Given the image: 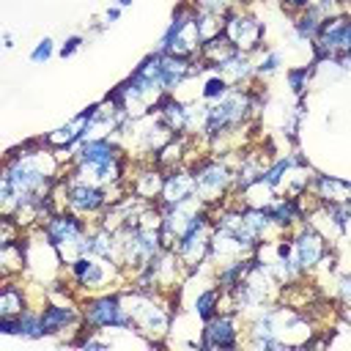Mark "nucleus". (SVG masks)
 I'll list each match as a JSON object with an SVG mask.
<instances>
[{"mask_svg": "<svg viewBox=\"0 0 351 351\" xmlns=\"http://www.w3.org/2000/svg\"><path fill=\"white\" fill-rule=\"evenodd\" d=\"M52 55H55V41H52L49 36H44V38L33 47V52H30V63H47Z\"/></svg>", "mask_w": 351, "mask_h": 351, "instance_id": "obj_38", "label": "nucleus"}, {"mask_svg": "<svg viewBox=\"0 0 351 351\" xmlns=\"http://www.w3.org/2000/svg\"><path fill=\"white\" fill-rule=\"evenodd\" d=\"M225 30L222 36L247 55H255L266 47V22L252 11V5H230L225 14Z\"/></svg>", "mask_w": 351, "mask_h": 351, "instance_id": "obj_7", "label": "nucleus"}, {"mask_svg": "<svg viewBox=\"0 0 351 351\" xmlns=\"http://www.w3.org/2000/svg\"><path fill=\"white\" fill-rule=\"evenodd\" d=\"M112 3L121 5V8H129V5H132V0H112Z\"/></svg>", "mask_w": 351, "mask_h": 351, "instance_id": "obj_43", "label": "nucleus"}, {"mask_svg": "<svg viewBox=\"0 0 351 351\" xmlns=\"http://www.w3.org/2000/svg\"><path fill=\"white\" fill-rule=\"evenodd\" d=\"M27 247H30L27 233L22 239L0 247V274L3 277H22V274H27Z\"/></svg>", "mask_w": 351, "mask_h": 351, "instance_id": "obj_24", "label": "nucleus"}, {"mask_svg": "<svg viewBox=\"0 0 351 351\" xmlns=\"http://www.w3.org/2000/svg\"><path fill=\"white\" fill-rule=\"evenodd\" d=\"M250 121H258L252 112V99H250V85L247 88H230L225 96L208 104V123H206V137L225 134L233 129L247 126Z\"/></svg>", "mask_w": 351, "mask_h": 351, "instance_id": "obj_6", "label": "nucleus"}, {"mask_svg": "<svg viewBox=\"0 0 351 351\" xmlns=\"http://www.w3.org/2000/svg\"><path fill=\"white\" fill-rule=\"evenodd\" d=\"M192 173H195L197 197L206 206H219L236 192V170L230 156L200 154L197 159H192Z\"/></svg>", "mask_w": 351, "mask_h": 351, "instance_id": "obj_3", "label": "nucleus"}, {"mask_svg": "<svg viewBox=\"0 0 351 351\" xmlns=\"http://www.w3.org/2000/svg\"><path fill=\"white\" fill-rule=\"evenodd\" d=\"M250 263H252V255H250V258H241V261H236V263H228V266L214 269V282H217L222 291L233 288L236 282H241V280H244V274H247Z\"/></svg>", "mask_w": 351, "mask_h": 351, "instance_id": "obj_32", "label": "nucleus"}, {"mask_svg": "<svg viewBox=\"0 0 351 351\" xmlns=\"http://www.w3.org/2000/svg\"><path fill=\"white\" fill-rule=\"evenodd\" d=\"M324 19H326V14L313 3L310 8H304L302 14H296V16L291 19V36H293L299 44L313 47V41H315V36H318Z\"/></svg>", "mask_w": 351, "mask_h": 351, "instance_id": "obj_25", "label": "nucleus"}, {"mask_svg": "<svg viewBox=\"0 0 351 351\" xmlns=\"http://www.w3.org/2000/svg\"><path fill=\"white\" fill-rule=\"evenodd\" d=\"M41 324H44V335H63L66 329H82V307L80 302H47L41 304Z\"/></svg>", "mask_w": 351, "mask_h": 351, "instance_id": "obj_16", "label": "nucleus"}, {"mask_svg": "<svg viewBox=\"0 0 351 351\" xmlns=\"http://www.w3.org/2000/svg\"><path fill=\"white\" fill-rule=\"evenodd\" d=\"M192 197H197L192 165H178V167L165 170V186H162V195H159L156 203L176 206V203H184V200H192Z\"/></svg>", "mask_w": 351, "mask_h": 351, "instance_id": "obj_17", "label": "nucleus"}, {"mask_svg": "<svg viewBox=\"0 0 351 351\" xmlns=\"http://www.w3.org/2000/svg\"><path fill=\"white\" fill-rule=\"evenodd\" d=\"M154 112L159 115V121L173 132V134H186V99L176 96V93H165Z\"/></svg>", "mask_w": 351, "mask_h": 351, "instance_id": "obj_22", "label": "nucleus"}, {"mask_svg": "<svg viewBox=\"0 0 351 351\" xmlns=\"http://www.w3.org/2000/svg\"><path fill=\"white\" fill-rule=\"evenodd\" d=\"M71 285L77 288L80 296H90V293H101V291H112V288H123L129 285V277L123 274V269L115 261L99 258V255H85L77 263H71L66 269Z\"/></svg>", "mask_w": 351, "mask_h": 351, "instance_id": "obj_4", "label": "nucleus"}, {"mask_svg": "<svg viewBox=\"0 0 351 351\" xmlns=\"http://www.w3.org/2000/svg\"><path fill=\"white\" fill-rule=\"evenodd\" d=\"M277 3H280V8H282V11H285L291 19H293L296 14H302L304 8H310L315 0H277Z\"/></svg>", "mask_w": 351, "mask_h": 351, "instance_id": "obj_39", "label": "nucleus"}, {"mask_svg": "<svg viewBox=\"0 0 351 351\" xmlns=\"http://www.w3.org/2000/svg\"><path fill=\"white\" fill-rule=\"evenodd\" d=\"M310 192L326 203V206H335V203H348L351 200V181L348 178H340V176H329V173H318L313 176L310 181Z\"/></svg>", "mask_w": 351, "mask_h": 351, "instance_id": "obj_21", "label": "nucleus"}, {"mask_svg": "<svg viewBox=\"0 0 351 351\" xmlns=\"http://www.w3.org/2000/svg\"><path fill=\"white\" fill-rule=\"evenodd\" d=\"M19 318V337L22 340H41V337H47L44 335V324H41V307H27L22 315H16Z\"/></svg>", "mask_w": 351, "mask_h": 351, "instance_id": "obj_34", "label": "nucleus"}, {"mask_svg": "<svg viewBox=\"0 0 351 351\" xmlns=\"http://www.w3.org/2000/svg\"><path fill=\"white\" fill-rule=\"evenodd\" d=\"M244 335V318L239 313H228L219 310L217 315H211L203 326H200V337H197V348L206 351H219V348H239Z\"/></svg>", "mask_w": 351, "mask_h": 351, "instance_id": "obj_9", "label": "nucleus"}, {"mask_svg": "<svg viewBox=\"0 0 351 351\" xmlns=\"http://www.w3.org/2000/svg\"><path fill=\"white\" fill-rule=\"evenodd\" d=\"M219 299H222V288H219L217 282H208V285L192 299L189 310H192V315H195L200 324H206L211 315L219 313Z\"/></svg>", "mask_w": 351, "mask_h": 351, "instance_id": "obj_27", "label": "nucleus"}, {"mask_svg": "<svg viewBox=\"0 0 351 351\" xmlns=\"http://www.w3.org/2000/svg\"><path fill=\"white\" fill-rule=\"evenodd\" d=\"M241 5H252V3H266V0H239Z\"/></svg>", "mask_w": 351, "mask_h": 351, "instance_id": "obj_44", "label": "nucleus"}, {"mask_svg": "<svg viewBox=\"0 0 351 351\" xmlns=\"http://www.w3.org/2000/svg\"><path fill=\"white\" fill-rule=\"evenodd\" d=\"M126 184L134 197H140L145 203H156L162 195V186H165V170L151 159H132Z\"/></svg>", "mask_w": 351, "mask_h": 351, "instance_id": "obj_14", "label": "nucleus"}, {"mask_svg": "<svg viewBox=\"0 0 351 351\" xmlns=\"http://www.w3.org/2000/svg\"><path fill=\"white\" fill-rule=\"evenodd\" d=\"M266 211H269V217L274 219V225H277L285 236H288L299 222H304V211H302L299 200L291 197V195H277Z\"/></svg>", "mask_w": 351, "mask_h": 351, "instance_id": "obj_23", "label": "nucleus"}, {"mask_svg": "<svg viewBox=\"0 0 351 351\" xmlns=\"http://www.w3.org/2000/svg\"><path fill=\"white\" fill-rule=\"evenodd\" d=\"M315 69H318V66L310 60V66H291V69L285 71V82H288V88H291V93H293L296 99H304Z\"/></svg>", "mask_w": 351, "mask_h": 351, "instance_id": "obj_33", "label": "nucleus"}, {"mask_svg": "<svg viewBox=\"0 0 351 351\" xmlns=\"http://www.w3.org/2000/svg\"><path fill=\"white\" fill-rule=\"evenodd\" d=\"M63 178H66V208L90 219V222H96L99 214L110 206L107 203V189L96 186V184H88V181H80V178H71L66 173H63Z\"/></svg>", "mask_w": 351, "mask_h": 351, "instance_id": "obj_10", "label": "nucleus"}, {"mask_svg": "<svg viewBox=\"0 0 351 351\" xmlns=\"http://www.w3.org/2000/svg\"><path fill=\"white\" fill-rule=\"evenodd\" d=\"M233 52H236V47H233L225 36H217V38L203 41V47H200V52H197V60L206 66V71H214V69H217L222 60H228Z\"/></svg>", "mask_w": 351, "mask_h": 351, "instance_id": "obj_28", "label": "nucleus"}, {"mask_svg": "<svg viewBox=\"0 0 351 351\" xmlns=\"http://www.w3.org/2000/svg\"><path fill=\"white\" fill-rule=\"evenodd\" d=\"M82 41H85V38H82V36H77V33H74V36H69V38H66V41L58 47V55H60L63 60H66V58H71V55H74V52L82 47Z\"/></svg>", "mask_w": 351, "mask_h": 351, "instance_id": "obj_40", "label": "nucleus"}, {"mask_svg": "<svg viewBox=\"0 0 351 351\" xmlns=\"http://www.w3.org/2000/svg\"><path fill=\"white\" fill-rule=\"evenodd\" d=\"M348 14L346 11H337V14H329L324 22H321V30L313 41V63H332L340 49H343V36H346V27H348Z\"/></svg>", "mask_w": 351, "mask_h": 351, "instance_id": "obj_12", "label": "nucleus"}, {"mask_svg": "<svg viewBox=\"0 0 351 351\" xmlns=\"http://www.w3.org/2000/svg\"><path fill=\"white\" fill-rule=\"evenodd\" d=\"M214 71H217L219 77H225V82L233 85V88H247V85L258 82V80H255V58L247 55V52H239V49H236L228 60H222Z\"/></svg>", "mask_w": 351, "mask_h": 351, "instance_id": "obj_20", "label": "nucleus"}, {"mask_svg": "<svg viewBox=\"0 0 351 351\" xmlns=\"http://www.w3.org/2000/svg\"><path fill=\"white\" fill-rule=\"evenodd\" d=\"M63 173H66L63 159L58 156V151H52L44 143V137L11 148L5 154L3 176H0L3 214H11L19 203H41Z\"/></svg>", "mask_w": 351, "mask_h": 351, "instance_id": "obj_1", "label": "nucleus"}, {"mask_svg": "<svg viewBox=\"0 0 351 351\" xmlns=\"http://www.w3.org/2000/svg\"><path fill=\"white\" fill-rule=\"evenodd\" d=\"M288 239H291L293 255H296V261H299V266L304 269V274H307V277L318 269L321 258H324V255H326V250L332 247V244L326 241V236H324V233H318L310 222H299V225L288 233Z\"/></svg>", "mask_w": 351, "mask_h": 351, "instance_id": "obj_11", "label": "nucleus"}, {"mask_svg": "<svg viewBox=\"0 0 351 351\" xmlns=\"http://www.w3.org/2000/svg\"><path fill=\"white\" fill-rule=\"evenodd\" d=\"M27 307H33L30 285H22L19 277H3V288H0V318H16Z\"/></svg>", "mask_w": 351, "mask_h": 351, "instance_id": "obj_19", "label": "nucleus"}, {"mask_svg": "<svg viewBox=\"0 0 351 351\" xmlns=\"http://www.w3.org/2000/svg\"><path fill=\"white\" fill-rule=\"evenodd\" d=\"M55 250H58V258H60L63 269H69V266L77 263L80 258L90 255V230H88V233H80V236H71V239H66V241H60V244H55Z\"/></svg>", "mask_w": 351, "mask_h": 351, "instance_id": "obj_29", "label": "nucleus"}, {"mask_svg": "<svg viewBox=\"0 0 351 351\" xmlns=\"http://www.w3.org/2000/svg\"><path fill=\"white\" fill-rule=\"evenodd\" d=\"M274 197H277V189H274L263 176H261L258 181L247 184L244 189L233 192V200H236L239 206H244V208H269Z\"/></svg>", "mask_w": 351, "mask_h": 351, "instance_id": "obj_26", "label": "nucleus"}, {"mask_svg": "<svg viewBox=\"0 0 351 351\" xmlns=\"http://www.w3.org/2000/svg\"><path fill=\"white\" fill-rule=\"evenodd\" d=\"M195 25H197L200 38L208 41V38L222 36V30H225V16H222V14H211V11H195Z\"/></svg>", "mask_w": 351, "mask_h": 351, "instance_id": "obj_35", "label": "nucleus"}, {"mask_svg": "<svg viewBox=\"0 0 351 351\" xmlns=\"http://www.w3.org/2000/svg\"><path fill=\"white\" fill-rule=\"evenodd\" d=\"M211 230H214V217L200 222L195 230H189L184 239L176 241V255L181 258V263L186 266L189 274H195L200 266L208 263V252H211Z\"/></svg>", "mask_w": 351, "mask_h": 351, "instance_id": "obj_13", "label": "nucleus"}, {"mask_svg": "<svg viewBox=\"0 0 351 351\" xmlns=\"http://www.w3.org/2000/svg\"><path fill=\"white\" fill-rule=\"evenodd\" d=\"M121 11H123V8L112 3V5L104 11V22H107V25H110V22H118V19H121Z\"/></svg>", "mask_w": 351, "mask_h": 351, "instance_id": "obj_41", "label": "nucleus"}, {"mask_svg": "<svg viewBox=\"0 0 351 351\" xmlns=\"http://www.w3.org/2000/svg\"><path fill=\"white\" fill-rule=\"evenodd\" d=\"M252 58H255V80H261V82L269 80V77H274L282 69V52L274 49V47H263Z\"/></svg>", "mask_w": 351, "mask_h": 351, "instance_id": "obj_31", "label": "nucleus"}, {"mask_svg": "<svg viewBox=\"0 0 351 351\" xmlns=\"http://www.w3.org/2000/svg\"><path fill=\"white\" fill-rule=\"evenodd\" d=\"M335 302L340 307H351V271L335 274Z\"/></svg>", "mask_w": 351, "mask_h": 351, "instance_id": "obj_37", "label": "nucleus"}, {"mask_svg": "<svg viewBox=\"0 0 351 351\" xmlns=\"http://www.w3.org/2000/svg\"><path fill=\"white\" fill-rule=\"evenodd\" d=\"M203 47V38L197 33V25H195V8L189 3H178V8L173 11V19L170 25L165 27L159 44H156V52H167V55H181V58H197Z\"/></svg>", "mask_w": 351, "mask_h": 351, "instance_id": "obj_8", "label": "nucleus"}, {"mask_svg": "<svg viewBox=\"0 0 351 351\" xmlns=\"http://www.w3.org/2000/svg\"><path fill=\"white\" fill-rule=\"evenodd\" d=\"M3 47H5V49H14V36H11V33L3 36Z\"/></svg>", "mask_w": 351, "mask_h": 351, "instance_id": "obj_42", "label": "nucleus"}, {"mask_svg": "<svg viewBox=\"0 0 351 351\" xmlns=\"http://www.w3.org/2000/svg\"><path fill=\"white\" fill-rule=\"evenodd\" d=\"M80 307H82V321L88 329H96V332H134L132 326V318L123 307V296H121V288H112V291H101V293H90V296H82L80 299Z\"/></svg>", "mask_w": 351, "mask_h": 351, "instance_id": "obj_5", "label": "nucleus"}, {"mask_svg": "<svg viewBox=\"0 0 351 351\" xmlns=\"http://www.w3.org/2000/svg\"><path fill=\"white\" fill-rule=\"evenodd\" d=\"M123 296V307L132 318L134 335H140L148 346H165V337L173 329V318H176V304L178 296H167L159 291H140L132 285L121 288Z\"/></svg>", "mask_w": 351, "mask_h": 351, "instance_id": "obj_2", "label": "nucleus"}, {"mask_svg": "<svg viewBox=\"0 0 351 351\" xmlns=\"http://www.w3.org/2000/svg\"><path fill=\"white\" fill-rule=\"evenodd\" d=\"M250 255H255V250L247 247L233 230H228L222 225H214V230H211V252H208V263L214 269L236 263V261L250 258Z\"/></svg>", "mask_w": 351, "mask_h": 351, "instance_id": "obj_15", "label": "nucleus"}, {"mask_svg": "<svg viewBox=\"0 0 351 351\" xmlns=\"http://www.w3.org/2000/svg\"><path fill=\"white\" fill-rule=\"evenodd\" d=\"M206 123H208V101L186 99V134L206 137Z\"/></svg>", "mask_w": 351, "mask_h": 351, "instance_id": "obj_30", "label": "nucleus"}, {"mask_svg": "<svg viewBox=\"0 0 351 351\" xmlns=\"http://www.w3.org/2000/svg\"><path fill=\"white\" fill-rule=\"evenodd\" d=\"M230 88H233V85H228L225 77H219L217 71H211V74L203 80V85H200V99L211 104V101H217L219 96H225Z\"/></svg>", "mask_w": 351, "mask_h": 351, "instance_id": "obj_36", "label": "nucleus"}, {"mask_svg": "<svg viewBox=\"0 0 351 351\" xmlns=\"http://www.w3.org/2000/svg\"><path fill=\"white\" fill-rule=\"evenodd\" d=\"M88 230H90V219H85V217H80V214H74V211H69V208L55 211V214L38 228V233H41L52 247L60 244V241H66V239H71V236L88 233Z\"/></svg>", "mask_w": 351, "mask_h": 351, "instance_id": "obj_18", "label": "nucleus"}]
</instances>
